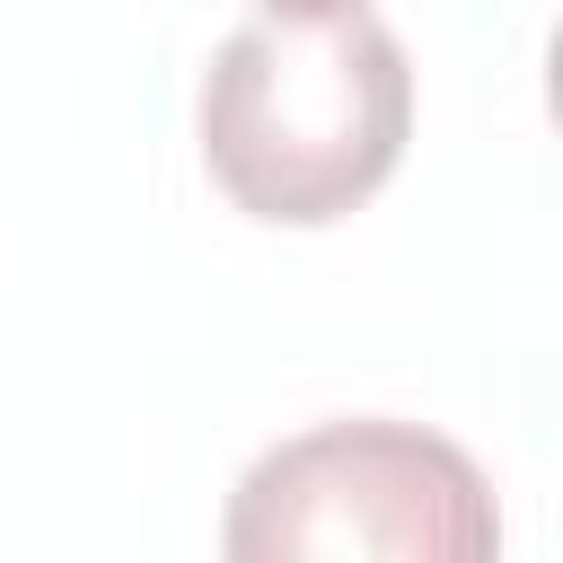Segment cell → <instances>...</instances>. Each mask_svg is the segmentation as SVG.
<instances>
[{
    "label": "cell",
    "mask_w": 563,
    "mask_h": 563,
    "mask_svg": "<svg viewBox=\"0 0 563 563\" xmlns=\"http://www.w3.org/2000/svg\"><path fill=\"white\" fill-rule=\"evenodd\" d=\"M501 519L475 475V457L422 422L352 413L317 422L299 440H273L238 501H229V554L238 563H493Z\"/></svg>",
    "instance_id": "cell-2"
},
{
    "label": "cell",
    "mask_w": 563,
    "mask_h": 563,
    "mask_svg": "<svg viewBox=\"0 0 563 563\" xmlns=\"http://www.w3.org/2000/svg\"><path fill=\"white\" fill-rule=\"evenodd\" d=\"M413 132V70L387 18L264 9L202 70V158L255 220H343Z\"/></svg>",
    "instance_id": "cell-1"
},
{
    "label": "cell",
    "mask_w": 563,
    "mask_h": 563,
    "mask_svg": "<svg viewBox=\"0 0 563 563\" xmlns=\"http://www.w3.org/2000/svg\"><path fill=\"white\" fill-rule=\"evenodd\" d=\"M264 9H343V0H264Z\"/></svg>",
    "instance_id": "cell-3"
}]
</instances>
